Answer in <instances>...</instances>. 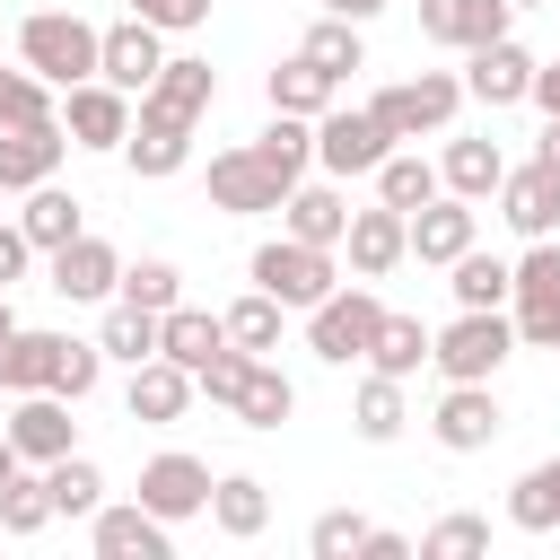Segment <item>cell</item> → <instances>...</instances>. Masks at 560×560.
Listing matches in <instances>:
<instances>
[{
	"label": "cell",
	"instance_id": "obj_30",
	"mask_svg": "<svg viewBox=\"0 0 560 560\" xmlns=\"http://www.w3.org/2000/svg\"><path fill=\"white\" fill-rule=\"evenodd\" d=\"M508 306L516 315H560V236H534L525 262H508Z\"/></svg>",
	"mask_w": 560,
	"mask_h": 560
},
{
	"label": "cell",
	"instance_id": "obj_31",
	"mask_svg": "<svg viewBox=\"0 0 560 560\" xmlns=\"http://www.w3.org/2000/svg\"><path fill=\"white\" fill-rule=\"evenodd\" d=\"M262 96H271V114H306V122H315V114H324V105L341 96V79H324V70H315L306 52H289V61H280V70L262 79Z\"/></svg>",
	"mask_w": 560,
	"mask_h": 560
},
{
	"label": "cell",
	"instance_id": "obj_24",
	"mask_svg": "<svg viewBox=\"0 0 560 560\" xmlns=\"http://www.w3.org/2000/svg\"><path fill=\"white\" fill-rule=\"evenodd\" d=\"M341 228H350V201H341V184L324 175V184H289V201H280V236H298V245H341Z\"/></svg>",
	"mask_w": 560,
	"mask_h": 560
},
{
	"label": "cell",
	"instance_id": "obj_37",
	"mask_svg": "<svg viewBox=\"0 0 560 560\" xmlns=\"http://www.w3.org/2000/svg\"><path fill=\"white\" fill-rule=\"evenodd\" d=\"M429 192H446V184H438V166H429L420 149H385V166H376V201L411 219V210H420Z\"/></svg>",
	"mask_w": 560,
	"mask_h": 560
},
{
	"label": "cell",
	"instance_id": "obj_39",
	"mask_svg": "<svg viewBox=\"0 0 560 560\" xmlns=\"http://www.w3.org/2000/svg\"><path fill=\"white\" fill-rule=\"evenodd\" d=\"M96 350H105V359H122V368H140V359H158V315H149V306H122V298H105V324H96Z\"/></svg>",
	"mask_w": 560,
	"mask_h": 560
},
{
	"label": "cell",
	"instance_id": "obj_8",
	"mask_svg": "<svg viewBox=\"0 0 560 560\" xmlns=\"http://www.w3.org/2000/svg\"><path fill=\"white\" fill-rule=\"evenodd\" d=\"M114 280H122V254L105 245V236H70V245H52L44 254V289L52 298H70V306H96V298H114Z\"/></svg>",
	"mask_w": 560,
	"mask_h": 560
},
{
	"label": "cell",
	"instance_id": "obj_3",
	"mask_svg": "<svg viewBox=\"0 0 560 560\" xmlns=\"http://www.w3.org/2000/svg\"><path fill=\"white\" fill-rule=\"evenodd\" d=\"M376 324H385V298H376L368 280H350V289H332V298L306 306V350H315L324 368H359L368 341H376Z\"/></svg>",
	"mask_w": 560,
	"mask_h": 560
},
{
	"label": "cell",
	"instance_id": "obj_41",
	"mask_svg": "<svg viewBox=\"0 0 560 560\" xmlns=\"http://www.w3.org/2000/svg\"><path fill=\"white\" fill-rule=\"evenodd\" d=\"M44 490H52V516H96V508H105V472H96L79 446H70L61 464H44Z\"/></svg>",
	"mask_w": 560,
	"mask_h": 560
},
{
	"label": "cell",
	"instance_id": "obj_47",
	"mask_svg": "<svg viewBox=\"0 0 560 560\" xmlns=\"http://www.w3.org/2000/svg\"><path fill=\"white\" fill-rule=\"evenodd\" d=\"M359 534H368V516H359V508H324V516L306 525V551H315V560H350V551H359Z\"/></svg>",
	"mask_w": 560,
	"mask_h": 560
},
{
	"label": "cell",
	"instance_id": "obj_33",
	"mask_svg": "<svg viewBox=\"0 0 560 560\" xmlns=\"http://www.w3.org/2000/svg\"><path fill=\"white\" fill-rule=\"evenodd\" d=\"M79 210H88L79 192H61V184H35V192H26V210H18V228H26V245H35V254H52V245H70V236L88 228Z\"/></svg>",
	"mask_w": 560,
	"mask_h": 560
},
{
	"label": "cell",
	"instance_id": "obj_10",
	"mask_svg": "<svg viewBox=\"0 0 560 560\" xmlns=\"http://www.w3.org/2000/svg\"><path fill=\"white\" fill-rule=\"evenodd\" d=\"M88 542H96V560H175V525L166 516H149L140 499H105L96 516H88Z\"/></svg>",
	"mask_w": 560,
	"mask_h": 560
},
{
	"label": "cell",
	"instance_id": "obj_45",
	"mask_svg": "<svg viewBox=\"0 0 560 560\" xmlns=\"http://www.w3.org/2000/svg\"><path fill=\"white\" fill-rule=\"evenodd\" d=\"M411 551H420V560H472V551H490V516L455 508V516H438V525H429Z\"/></svg>",
	"mask_w": 560,
	"mask_h": 560
},
{
	"label": "cell",
	"instance_id": "obj_36",
	"mask_svg": "<svg viewBox=\"0 0 560 560\" xmlns=\"http://www.w3.org/2000/svg\"><path fill=\"white\" fill-rule=\"evenodd\" d=\"M368 368H385V376H402V385H411V376L429 368V324L385 306V324H376V341H368Z\"/></svg>",
	"mask_w": 560,
	"mask_h": 560
},
{
	"label": "cell",
	"instance_id": "obj_42",
	"mask_svg": "<svg viewBox=\"0 0 560 560\" xmlns=\"http://www.w3.org/2000/svg\"><path fill=\"white\" fill-rule=\"evenodd\" d=\"M114 298H122V306H149V315H166V306L184 298V271H175L166 254H140V262H122Z\"/></svg>",
	"mask_w": 560,
	"mask_h": 560
},
{
	"label": "cell",
	"instance_id": "obj_20",
	"mask_svg": "<svg viewBox=\"0 0 560 560\" xmlns=\"http://www.w3.org/2000/svg\"><path fill=\"white\" fill-rule=\"evenodd\" d=\"M341 245H350V271L359 280H385L394 262H411V219L402 210H350V228H341Z\"/></svg>",
	"mask_w": 560,
	"mask_h": 560
},
{
	"label": "cell",
	"instance_id": "obj_43",
	"mask_svg": "<svg viewBox=\"0 0 560 560\" xmlns=\"http://www.w3.org/2000/svg\"><path fill=\"white\" fill-rule=\"evenodd\" d=\"M446 289H455V306H508V262L481 254V245H464L446 262Z\"/></svg>",
	"mask_w": 560,
	"mask_h": 560
},
{
	"label": "cell",
	"instance_id": "obj_51",
	"mask_svg": "<svg viewBox=\"0 0 560 560\" xmlns=\"http://www.w3.org/2000/svg\"><path fill=\"white\" fill-rule=\"evenodd\" d=\"M350 560H411V534H394V525H368Z\"/></svg>",
	"mask_w": 560,
	"mask_h": 560
},
{
	"label": "cell",
	"instance_id": "obj_23",
	"mask_svg": "<svg viewBox=\"0 0 560 560\" xmlns=\"http://www.w3.org/2000/svg\"><path fill=\"white\" fill-rule=\"evenodd\" d=\"M184 158H192V122H158V114H140V105H131L122 166H131L140 184H166V175H184Z\"/></svg>",
	"mask_w": 560,
	"mask_h": 560
},
{
	"label": "cell",
	"instance_id": "obj_34",
	"mask_svg": "<svg viewBox=\"0 0 560 560\" xmlns=\"http://www.w3.org/2000/svg\"><path fill=\"white\" fill-rule=\"evenodd\" d=\"M245 429H280L289 411H298V385L271 368V359H245V385H236V402H228Z\"/></svg>",
	"mask_w": 560,
	"mask_h": 560
},
{
	"label": "cell",
	"instance_id": "obj_32",
	"mask_svg": "<svg viewBox=\"0 0 560 560\" xmlns=\"http://www.w3.org/2000/svg\"><path fill=\"white\" fill-rule=\"evenodd\" d=\"M245 149H254V158H262L280 184H298V175L315 166V122H306V114H271V122H262Z\"/></svg>",
	"mask_w": 560,
	"mask_h": 560
},
{
	"label": "cell",
	"instance_id": "obj_25",
	"mask_svg": "<svg viewBox=\"0 0 560 560\" xmlns=\"http://www.w3.org/2000/svg\"><path fill=\"white\" fill-rule=\"evenodd\" d=\"M499 175H508V149H499L490 131H464V140H446V158H438V184L464 192V201H490Z\"/></svg>",
	"mask_w": 560,
	"mask_h": 560
},
{
	"label": "cell",
	"instance_id": "obj_53",
	"mask_svg": "<svg viewBox=\"0 0 560 560\" xmlns=\"http://www.w3.org/2000/svg\"><path fill=\"white\" fill-rule=\"evenodd\" d=\"M534 158H542V166L560 175V114H542V140H534Z\"/></svg>",
	"mask_w": 560,
	"mask_h": 560
},
{
	"label": "cell",
	"instance_id": "obj_46",
	"mask_svg": "<svg viewBox=\"0 0 560 560\" xmlns=\"http://www.w3.org/2000/svg\"><path fill=\"white\" fill-rule=\"evenodd\" d=\"M52 96H61V88H44L26 61H18V70H0V131H9V122H52V114H61Z\"/></svg>",
	"mask_w": 560,
	"mask_h": 560
},
{
	"label": "cell",
	"instance_id": "obj_4",
	"mask_svg": "<svg viewBox=\"0 0 560 560\" xmlns=\"http://www.w3.org/2000/svg\"><path fill=\"white\" fill-rule=\"evenodd\" d=\"M385 149H402V140H394V131H385L368 105H341V96H332V105L315 114V166H324L332 184L376 175V166H385Z\"/></svg>",
	"mask_w": 560,
	"mask_h": 560
},
{
	"label": "cell",
	"instance_id": "obj_9",
	"mask_svg": "<svg viewBox=\"0 0 560 560\" xmlns=\"http://www.w3.org/2000/svg\"><path fill=\"white\" fill-rule=\"evenodd\" d=\"M140 508H149V516H166V525L210 516V464H201V455H184V446L149 455V464H140Z\"/></svg>",
	"mask_w": 560,
	"mask_h": 560
},
{
	"label": "cell",
	"instance_id": "obj_28",
	"mask_svg": "<svg viewBox=\"0 0 560 560\" xmlns=\"http://www.w3.org/2000/svg\"><path fill=\"white\" fill-rule=\"evenodd\" d=\"M210 350H228V324L175 298V306L158 315V359H175V368H192V376H201V359H210Z\"/></svg>",
	"mask_w": 560,
	"mask_h": 560
},
{
	"label": "cell",
	"instance_id": "obj_17",
	"mask_svg": "<svg viewBox=\"0 0 560 560\" xmlns=\"http://www.w3.org/2000/svg\"><path fill=\"white\" fill-rule=\"evenodd\" d=\"M472 236H481V201H464V192H429V201L411 210V254L438 262V271H446Z\"/></svg>",
	"mask_w": 560,
	"mask_h": 560
},
{
	"label": "cell",
	"instance_id": "obj_21",
	"mask_svg": "<svg viewBox=\"0 0 560 560\" xmlns=\"http://www.w3.org/2000/svg\"><path fill=\"white\" fill-rule=\"evenodd\" d=\"M192 368H175V359H140L131 368V385H122V411L131 420H149V429H175L184 411H192Z\"/></svg>",
	"mask_w": 560,
	"mask_h": 560
},
{
	"label": "cell",
	"instance_id": "obj_2",
	"mask_svg": "<svg viewBox=\"0 0 560 560\" xmlns=\"http://www.w3.org/2000/svg\"><path fill=\"white\" fill-rule=\"evenodd\" d=\"M18 61H26L44 88H79V79H96V26H88L79 9H35V18L18 26Z\"/></svg>",
	"mask_w": 560,
	"mask_h": 560
},
{
	"label": "cell",
	"instance_id": "obj_12",
	"mask_svg": "<svg viewBox=\"0 0 560 560\" xmlns=\"http://www.w3.org/2000/svg\"><path fill=\"white\" fill-rule=\"evenodd\" d=\"M61 131H70V149H122L131 96L114 79H79V88H61Z\"/></svg>",
	"mask_w": 560,
	"mask_h": 560
},
{
	"label": "cell",
	"instance_id": "obj_14",
	"mask_svg": "<svg viewBox=\"0 0 560 560\" xmlns=\"http://www.w3.org/2000/svg\"><path fill=\"white\" fill-rule=\"evenodd\" d=\"M499 429H508V411H499V394H490V385H446V394H438V411H429V438H438L446 455H481Z\"/></svg>",
	"mask_w": 560,
	"mask_h": 560
},
{
	"label": "cell",
	"instance_id": "obj_54",
	"mask_svg": "<svg viewBox=\"0 0 560 560\" xmlns=\"http://www.w3.org/2000/svg\"><path fill=\"white\" fill-rule=\"evenodd\" d=\"M376 9H385V0H324V18H350V26H368Z\"/></svg>",
	"mask_w": 560,
	"mask_h": 560
},
{
	"label": "cell",
	"instance_id": "obj_5",
	"mask_svg": "<svg viewBox=\"0 0 560 560\" xmlns=\"http://www.w3.org/2000/svg\"><path fill=\"white\" fill-rule=\"evenodd\" d=\"M245 271H254V289H271L289 315H306L315 298L341 289V280H332V245H298V236H262Z\"/></svg>",
	"mask_w": 560,
	"mask_h": 560
},
{
	"label": "cell",
	"instance_id": "obj_49",
	"mask_svg": "<svg viewBox=\"0 0 560 560\" xmlns=\"http://www.w3.org/2000/svg\"><path fill=\"white\" fill-rule=\"evenodd\" d=\"M131 18H149L158 35H192V26H210V0H122Z\"/></svg>",
	"mask_w": 560,
	"mask_h": 560
},
{
	"label": "cell",
	"instance_id": "obj_35",
	"mask_svg": "<svg viewBox=\"0 0 560 560\" xmlns=\"http://www.w3.org/2000/svg\"><path fill=\"white\" fill-rule=\"evenodd\" d=\"M508 525H516V534H551V525H560V455H542V464L516 472V490H508Z\"/></svg>",
	"mask_w": 560,
	"mask_h": 560
},
{
	"label": "cell",
	"instance_id": "obj_1",
	"mask_svg": "<svg viewBox=\"0 0 560 560\" xmlns=\"http://www.w3.org/2000/svg\"><path fill=\"white\" fill-rule=\"evenodd\" d=\"M508 359H516V324H508V306H455V324L429 332V368H438L446 385H490Z\"/></svg>",
	"mask_w": 560,
	"mask_h": 560
},
{
	"label": "cell",
	"instance_id": "obj_48",
	"mask_svg": "<svg viewBox=\"0 0 560 560\" xmlns=\"http://www.w3.org/2000/svg\"><path fill=\"white\" fill-rule=\"evenodd\" d=\"M96 376H105V350H96V341H61V376H52V394L88 402V394H96Z\"/></svg>",
	"mask_w": 560,
	"mask_h": 560
},
{
	"label": "cell",
	"instance_id": "obj_57",
	"mask_svg": "<svg viewBox=\"0 0 560 560\" xmlns=\"http://www.w3.org/2000/svg\"><path fill=\"white\" fill-rule=\"evenodd\" d=\"M508 9H542V0H508Z\"/></svg>",
	"mask_w": 560,
	"mask_h": 560
},
{
	"label": "cell",
	"instance_id": "obj_7",
	"mask_svg": "<svg viewBox=\"0 0 560 560\" xmlns=\"http://www.w3.org/2000/svg\"><path fill=\"white\" fill-rule=\"evenodd\" d=\"M0 429H9L18 464H35V472H44V464H61V455L79 446L70 394H52V385H44V394H9V420H0Z\"/></svg>",
	"mask_w": 560,
	"mask_h": 560
},
{
	"label": "cell",
	"instance_id": "obj_44",
	"mask_svg": "<svg viewBox=\"0 0 560 560\" xmlns=\"http://www.w3.org/2000/svg\"><path fill=\"white\" fill-rule=\"evenodd\" d=\"M44 525H52V490H44V472H26V464H18V472L0 481V534H18V542H26V534H44Z\"/></svg>",
	"mask_w": 560,
	"mask_h": 560
},
{
	"label": "cell",
	"instance_id": "obj_27",
	"mask_svg": "<svg viewBox=\"0 0 560 560\" xmlns=\"http://www.w3.org/2000/svg\"><path fill=\"white\" fill-rule=\"evenodd\" d=\"M61 341L70 332H0V394H44L61 376Z\"/></svg>",
	"mask_w": 560,
	"mask_h": 560
},
{
	"label": "cell",
	"instance_id": "obj_11",
	"mask_svg": "<svg viewBox=\"0 0 560 560\" xmlns=\"http://www.w3.org/2000/svg\"><path fill=\"white\" fill-rule=\"evenodd\" d=\"M158 61H166V44H158V26L149 18H114V26H96V79H114L122 96H140L149 79H158Z\"/></svg>",
	"mask_w": 560,
	"mask_h": 560
},
{
	"label": "cell",
	"instance_id": "obj_18",
	"mask_svg": "<svg viewBox=\"0 0 560 560\" xmlns=\"http://www.w3.org/2000/svg\"><path fill=\"white\" fill-rule=\"evenodd\" d=\"M499 219L534 245V236H551L560 228V175L542 166V158H525V166H508L499 175Z\"/></svg>",
	"mask_w": 560,
	"mask_h": 560
},
{
	"label": "cell",
	"instance_id": "obj_38",
	"mask_svg": "<svg viewBox=\"0 0 560 560\" xmlns=\"http://www.w3.org/2000/svg\"><path fill=\"white\" fill-rule=\"evenodd\" d=\"M219 324H228V341H236V350L271 359V350H280V324H289V306H280L271 289H245V298H236V306H228Z\"/></svg>",
	"mask_w": 560,
	"mask_h": 560
},
{
	"label": "cell",
	"instance_id": "obj_55",
	"mask_svg": "<svg viewBox=\"0 0 560 560\" xmlns=\"http://www.w3.org/2000/svg\"><path fill=\"white\" fill-rule=\"evenodd\" d=\"M9 472H18V446H9V429H0V481H9Z\"/></svg>",
	"mask_w": 560,
	"mask_h": 560
},
{
	"label": "cell",
	"instance_id": "obj_6",
	"mask_svg": "<svg viewBox=\"0 0 560 560\" xmlns=\"http://www.w3.org/2000/svg\"><path fill=\"white\" fill-rule=\"evenodd\" d=\"M455 105H464V79H455V70H420V79H394V88H376V96H368V114H376L394 140L446 131V122H455Z\"/></svg>",
	"mask_w": 560,
	"mask_h": 560
},
{
	"label": "cell",
	"instance_id": "obj_16",
	"mask_svg": "<svg viewBox=\"0 0 560 560\" xmlns=\"http://www.w3.org/2000/svg\"><path fill=\"white\" fill-rule=\"evenodd\" d=\"M210 96H219L210 61H192V52H166V61H158V79H149L131 105H140V114H158V122H201V114H210Z\"/></svg>",
	"mask_w": 560,
	"mask_h": 560
},
{
	"label": "cell",
	"instance_id": "obj_22",
	"mask_svg": "<svg viewBox=\"0 0 560 560\" xmlns=\"http://www.w3.org/2000/svg\"><path fill=\"white\" fill-rule=\"evenodd\" d=\"M508 0H420V35L446 44V52H472V44H499L508 35Z\"/></svg>",
	"mask_w": 560,
	"mask_h": 560
},
{
	"label": "cell",
	"instance_id": "obj_56",
	"mask_svg": "<svg viewBox=\"0 0 560 560\" xmlns=\"http://www.w3.org/2000/svg\"><path fill=\"white\" fill-rule=\"evenodd\" d=\"M9 324H18V315H9V289H0V332H9Z\"/></svg>",
	"mask_w": 560,
	"mask_h": 560
},
{
	"label": "cell",
	"instance_id": "obj_52",
	"mask_svg": "<svg viewBox=\"0 0 560 560\" xmlns=\"http://www.w3.org/2000/svg\"><path fill=\"white\" fill-rule=\"evenodd\" d=\"M525 105H542V114H560V61H534V88H525Z\"/></svg>",
	"mask_w": 560,
	"mask_h": 560
},
{
	"label": "cell",
	"instance_id": "obj_50",
	"mask_svg": "<svg viewBox=\"0 0 560 560\" xmlns=\"http://www.w3.org/2000/svg\"><path fill=\"white\" fill-rule=\"evenodd\" d=\"M26 262H35L26 228H18V219H0V289H18V280H26Z\"/></svg>",
	"mask_w": 560,
	"mask_h": 560
},
{
	"label": "cell",
	"instance_id": "obj_13",
	"mask_svg": "<svg viewBox=\"0 0 560 560\" xmlns=\"http://www.w3.org/2000/svg\"><path fill=\"white\" fill-rule=\"evenodd\" d=\"M289 201V184L254 158V149H219L210 158V210H228V219H262V210H280Z\"/></svg>",
	"mask_w": 560,
	"mask_h": 560
},
{
	"label": "cell",
	"instance_id": "obj_19",
	"mask_svg": "<svg viewBox=\"0 0 560 560\" xmlns=\"http://www.w3.org/2000/svg\"><path fill=\"white\" fill-rule=\"evenodd\" d=\"M464 61H472V70H464V96H481L490 114H499V105H525V88H534V52H525L516 35H499V44H472Z\"/></svg>",
	"mask_w": 560,
	"mask_h": 560
},
{
	"label": "cell",
	"instance_id": "obj_15",
	"mask_svg": "<svg viewBox=\"0 0 560 560\" xmlns=\"http://www.w3.org/2000/svg\"><path fill=\"white\" fill-rule=\"evenodd\" d=\"M61 158H70L61 114H52V122H9V131H0V192H35V184H52Z\"/></svg>",
	"mask_w": 560,
	"mask_h": 560
},
{
	"label": "cell",
	"instance_id": "obj_26",
	"mask_svg": "<svg viewBox=\"0 0 560 560\" xmlns=\"http://www.w3.org/2000/svg\"><path fill=\"white\" fill-rule=\"evenodd\" d=\"M350 429H359L368 446H394V438L411 429V394H402V376L368 368V376H359V394H350Z\"/></svg>",
	"mask_w": 560,
	"mask_h": 560
},
{
	"label": "cell",
	"instance_id": "obj_40",
	"mask_svg": "<svg viewBox=\"0 0 560 560\" xmlns=\"http://www.w3.org/2000/svg\"><path fill=\"white\" fill-rule=\"evenodd\" d=\"M298 52H306V61L324 70V79H350V70H368V35H359L350 18H315Z\"/></svg>",
	"mask_w": 560,
	"mask_h": 560
},
{
	"label": "cell",
	"instance_id": "obj_29",
	"mask_svg": "<svg viewBox=\"0 0 560 560\" xmlns=\"http://www.w3.org/2000/svg\"><path fill=\"white\" fill-rule=\"evenodd\" d=\"M210 525H219L228 542H254V534L271 525V490H262L254 472H219V481H210Z\"/></svg>",
	"mask_w": 560,
	"mask_h": 560
}]
</instances>
